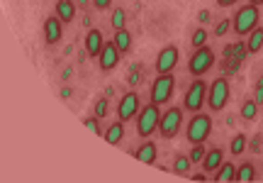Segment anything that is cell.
I'll list each match as a JSON object with an SVG mask.
<instances>
[{
    "label": "cell",
    "instance_id": "2e32d148",
    "mask_svg": "<svg viewBox=\"0 0 263 183\" xmlns=\"http://www.w3.org/2000/svg\"><path fill=\"white\" fill-rule=\"evenodd\" d=\"M222 161H224L222 149H210V152L205 154V159H202V171H207V174H215L217 169L222 166Z\"/></svg>",
    "mask_w": 263,
    "mask_h": 183
},
{
    "label": "cell",
    "instance_id": "8992f818",
    "mask_svg": "<svg viewBox=\"0 0 263 183\" xmlns=\"http://www.w3.org/2000/svg\"><path fill=\"white\" fill-rule=\"evenodd\" d=\"M180 125H183V107L173 105V107H166V113H161L159 132L163 139H173L180 132Z\"/></svg>",
    "mask_w": 263,
    "mask_h": 183
},
{
    "label": "cell",
    "instance_id": "d6986e66",
    "mask_svg": "<svg viewBox=\"0 0 263 183\" xmlns=\"http://www.w3.org/2000/svg\"><path fill=\"white\" fill-rule=\"evenodd\" d=\"M261 49H263V27H256L246 39V51L249 54H258Z\"/></svg>",
    "mask_w": 263,
    "mask_h": 183
},
{
    "label": "cell",
    "instance_id": "836d02e7",
    "mask_svg": "<svg viewBox=\"0 0 263 183\" xmlns=\"http://www.w3.org/2000/svg\"><path fill=\"white\" fill-rule=\"evenodd\" d=\"M239 0H217V5L219 8H232V5H236Z\"/></svg>",
    "mask_w": 263,
    "mask_h": 183
},
{
    "label": "cell",
    "instance_id": "603a6c76",
    "mask_svg": "<svg viewBox=\"0 0 263 183\" xmlns=\"http://www.w3.org/2000/svg\"><path fill=\"white\" fill-rule=\"evenodd\" d=\"M246 147H249V139H246V135H234L232 144H229V152H232V156H241Z\"/></svg>",
    "mask_w": 263,
    "mask_h": 183
},
{
    "label": "cell",
    "instance_id": "52a82bcc",
    "mask_svg": "<svg viewBox=\"0 0 263 183\" xmlns=\"http://www.w3.org/2000/svg\"><path fill=\"white\" fill-rule=\"evenodd\" d=\"M229 103V81L224 76L217 78L210 83V90H207V107L212 113H219L224 110V105Z\"/></svg>",
    "mask_w": 263,
    "mask_h": 183
},
{
    "label": "cell",
    "instance_id": "5bb4252c",
    "mask_svg": "<svg viewBox=\"0 0 263 183\" xmlns=\"http://www.w3.org/2000/svg\"><path fill=\"white\" fill-rule=\"evenodd\" d=\"M134 156H137V161H141V164H154L156 161V156H159V149H156V144L154 142H144V144L137 147V152H134Z\"/></svg>",
    "mask_w": 263,
    "mask_h": 183
},
{
    "label": "cell",
    "instance_id": "8fae6325",
    "mask_svg": "<svg viewBox=\"0 0 263 183\" xmlns=\"http://www.w3.org/2000/svg\"><path fill=\"white\" fill-rule=\"evenodd\" d=\"M120 49H117V44L115 42H105V47L100 49V54H98V64H100V68L103 71H112L115 66H117V61H120Z\"/></svg>",
    "mask_w": 263,
    "mask_h": 183
},
{
    "label": "cell",
    "instance_id": "e0dca14e",
    "mask_svg": "<svg viewBox=\"0 0 263 183\" xmlns=\"http://www.w3.org/2000/svg\"><path fill=\"white\" fill-rule=\"evenodd\" d=\"M212 178H215L217 183L234 181V178H236V164H232V161H222V166H219L215 174H212Z\"/></svg>",
    "mask_w": 263,
    "mask_h": 183
},
{
    "label": "cell",
    "instance_id": "f546056e",
    "mask_svg": "<svg viewBox=\"0 0 263 183\" xmlns=\"http://www.w3.org/2000/svg\"><path fill=\"white\" fill-rule=\"evenodd\" d=\"M229 29H232V20H222V22L217 25L215 34H217V37H224V34H227V32H229Z\"/></svg>",
    "mask_w": 263,
    "mask_h": 183
},
{
    "label": "cell",
    "instance_id": "ffe728a7",
    "mask_svg": "<svg viewBox=\"0 0 263 183\" xmlns=\"http://www.w3.org/2000/svg\"><path fill=\"white\" fill-rule=\"evenodd\" d=\"M115 44H117V49L122 51V54H127L132 49V34H129V29L124 27V29H115V39H112Z\"/></svg>",
    "mask_w": 263,
    "mask_h": 183
},
{
    "label": "cell",
    "instance_id": "6da1fadb",
    "mask_svg": "<svg viewBox=\"0 0 263 183\" xmlns=\"http://www.w3.org/2000/svg\"><path fill=\"white\" fill-rule=\"evenodd\" d=\"M258 20H261L258 5H254V3H246L244 8H239V10H236V15L232 17V29H234L239 37H249V34L258 27Z\"/></svg>",
    "mask_w": 263,
    "mask_h": 183
},
{
    "label": "cell",
    "instance_id": "30bf717a",
    "mask_svg": "<svg viewBox=\"0 0 263 183\" xmlns=\"http://www.w3.org/2000/svg\"><path fill=\"white\" fill-rule=\"evenodd\" d=\"M178 59H180L178 47H173V44L163 47L159 51V57H156V74H171L176 68V64H178Z\"/></svg>",
    "mask_w": 263,
    "mask_h": 183
},
{
    "label": "cell",
    "instance_id": "83f0119b",
    "mask_svg": "<svg viewBox=\"0 0 263 183\" xmlns=\"http://www.w3.org/2000/svg\"><path fill=\"white\" fill-rule=\"evenodd\" d=\"M98 120H100V117H85L83 125L88 127V130H90L93 135H103V130H100V122H98Z\"/></svg>",
    "mask_w": 263,
    "mask_h": 183
},
{
    "label": "cell",
    "instance_id": "4316f807",
    "mask_svg": "<svg viewBox=\"0 0 263 183\" xmlns=\"http://www.w3.org/2000/svg\"><path fill=\"white\" fill-rule=\"evenodd\" d=\"M207 44V29L205 27H197L195 32H193V47H205Z\"/></svg>",
    "mask_w": 263,
    "mask_h": 183
},
{
    "label": "cell",
    "instance_id": "484cf974",
    "mask_svg": "<svg viewBox=\"0 0 263 183\" xmlns=\"http://www.w3.org/2000/svg\"><path fill=\"white\" fill-rule=\"evenodd\" d=\"M205 144H193V152H190V161H193V164H202V159H205Z\"/></svg>",
    "mask_w": 263,
    "mask_h": 183
},
{
    "label": "cell",
    "instance_id": "4dcf8cb0",
    "mask_svg": "<svg viewBox=\"0 0 263 183\" xmlns=\"http://www.w3.org/2000/svg\"><path fill=\"white\" fill-rule=\"evenodd\" d=\"M261 144H263V135H256L254 139H251L249 149H251V152H261Z\"/></svg>",
    "mask_w": 263,
    "mask_h": 183
},
{
    "label": "cell",
    "instance_id": "f1b7e54d",
    "mask_svg": "<svg viewBox=\"0 0 263 183\" xmlns=\"http://www.w3.org/2000/svg\"><path fill=\"white\" fill-rule=\"evenodd\" d=\"M107 115V98H100L95 103V117H105Z\"/></svg>",
    "mask_w": 263,
    "mask_h": 183
},
{
    "label": "cell",
    "instance_id": "d4e9b609",
    "mask_svg": "<svg viewBox=\"0 0 263 183\" xmlns=\"http://www.w3.org/2000/svg\"><path fill=\"white\" fill-rule=\"evenodd\" d=\"M112 27L115 29H124L127 27V12H124V8H115L112 10Z\"/></svg>",
    "mask_w": 263,
    "mask_h": 183
},
{
    "label": "cell",
    "instance_id": "44dd1931",
    "mask_svg": "<svg viewBox=\"0 0 263 183\" xmlns=\"http://www.w3.org/2000/svg\"><path fill=\"white\" fill-rule=\"evenodd\" d=\"M256 178V166L251 164V161H244V164L236 166V178L234 181H254Z\"/></svg>",
    "mask_w": 263,
    "mask_h": 183
},
{
    "label": "cell",
    "instance_id": "d590c367",
    "mask_svg": "<svg viewBox=\"0 0 263 183\" xmlns=\"http://www.w3.org/2000/svg\"><path fill=\"white\" fill-rule=\"evenodd\" d=\"M261 105H263V103H261Z\"/></svg>",
    "mask_w": 263,
    "mask_h": 183
},
{
    "label": "cell",
    "instance_id": "5b68a950",
    "mask_svg": "<svg viewBox=\"0 0 263 183\" xmlns=\"http://www.w3.org/2000/svg\"><path fill=\"white\" fill-rule=\"evenodd\" d=\"M173 90H176V78L173 74H159L156 81L151 83V103H156V105H166L173 96Z\"/></svg>",
    "mask_w": 263,
    "mask_h": 183
},
{
    "label": "cell",
    "instance_id": "e575fe53",
    "mask_svg": "<svg viewBox=\"0 0 263 183\" xmlns=\"http://www.w3.org/2000/svg\"><path fill=\"white\" fill-rule=\"evenodd\" d=\"M249 3H254V5H263V0H249Z\"/></svg>",
    "mask_w": 263,
    "mask_h": 183
},
{
    "label": "cell",
    "instance_id": "277c9868",
    "mask_svg": "<svg viewBox=\"0 0 263 183\" xmlns=\"http://www.w3.org/2000/svg\"><path fill=\"white\" fill-rule=\"evenodd\" d=\"M207 86L202 78H195L193 83L188 86L185 90V96H183V110H188V113H200L202 107H205V100H207Z\"/></svg>",
    "mask_w": 263,
    "mask_h": 183
},
{
    "label": "cell",
    "instance_id": "1f68e13d",
    "mask_svg": "<svg viewBox=\"0 0 263 183\" xmlns=\"http://www.w3.org/2000/svg\"><path fill=\"white\" fill-rule=\"evenodd\" d=\"M112 5V0H93V8L95 10H107Z\"/></svg>",
    "mask_w": 263,
    "mask_h": 183
},
{
    "label": "cell",
    "instance_id": "cb8c5ba5",
    "mask_svg": "<svg viewBox=\"0 0 263 183\" xmlns=\"http://www.w3.org/2000/svg\"><path fill=\"white\" fill-rule=\"evenodd\" d=\"M190 156H185V154H180V156H176V164H173V174H178V176H188L190 174Z\"/></svg>",
    "mask_w": 263,
    "mask_h": 183
},
{
    "label": "cell",
    "instance_id": "9a60e30c",
    "mask_svg": "<svg viewBox=\"0 0 263 183\" xmlns=\"http://www.w3.org/2000/svg\"><path fill=\"white\" fill-rule=\"evenodd\" d=\"M103 137H105V142H107V144L117 147L124 139V122L122 120H117V122H112V125H107V130L103 132Z\"/></svg>",
    "mask_w": 263,
    "mask_h": 183
},
{
    "label": "cell",
    "instance_id": "9c48e42d",
    "mask_svg": "<svg viewBox=\"0 0 263 183\" xmlns=\"http://www.w3.org/2000/svg\"><path fill=\"white\" fill-rule=\"evenodd\" d=\"M139 110H141L139 96H137L134 90H129V93H124V96L120 98V103H117V120H122V122L137 120Z\"/></svg>",
    "mask_w": 263,
    "mask_h": 183
},
{
    "label": "cell",
    "instance_id": "4fadbf2b",
    "mask_svg": "<svg viewBox=\"0 0 263 183\" xmlns=\"http://www.w3.org/2000/svg\"><path fill=\"white\" fill-rule=\"evenodd\" d=\"M105 47V37L100 29H88V34H85V51H88V57H95L100 54V49Z\"/></svg>",
    "mask_w": 263,
    "mask_h": 183
},
{
    "label": "cell",
    "instance_id": "7c38bea8",
    "mask_svg": "<svg viewBox=\"0 0 263 183\" xmlns=\"http://www.w3.org/2000/svg\"><path fill=\"white\" fill-rule=\"evenodd\" d=\"M61 37H64V22H61V17L54 15V17L44 20V39H47V44H57V42H61Z\"/></svg>",
    "mask_w": 263,
    "mask_h": 183
},
{
    "label": "cell",
    "instance_id": "ac0fdd59",
    "mask_svg": "<svg viewBox=\"0 0 263 183\" xmlns=\"http://www.w3.org/2000/svg\"><path fill=\"white\" fill-rule=\"evenodd\" d=\"M57 15L61 17V22H64V25L73 22V17H76V3H73V0H57Z\"/></svg>",
    "mask_w": 263,
    "mask_h": 183
},
{
    "label": "cell",
    "instance_id": "3957f363",
    "mask_svg": "<svg viewBox=\"0 0 263 183\" xmlns=\"http://www.w3.org/2000/svg\"><path fill=\"white\" fill-rule=\"evenodd\" d=\"M210 135H212V117L205 113H193L188 127H185V139L190 144H205Z\"/></svg>",
    "mask_w": 263,
    "mask_h": 183
},
{
    "label": "cell",
    "instance_id": "ba28073f",
    "mask_svg": "<svg viewBox=\"0 0 263 183\" xmlns=\"http://www.w3.org/2000/svg\"><path fill=\"white\" fill-rule=\"evenodd\" d=\"M212 66H215V54H212V49L210 47H197L195 51H193L190 61H188V71L195 78L205 76Z\"/></svg>",
    "mask_w": 263,
    "mask_h": 183
},
{
    "label": "cell",
    "instance_id": "d6a6232c",
    "mask_svg": "<svg viewBox=\"0 0 263 183\" xmlns=\"http://www.w3.org/2000/svg\"><path fill=\"white\" fill-rule=\"evenodd\" d=\"M197 20H200L202 25H207V22H210V10H200V15H197Z\"/></svg>",
    "mask_w": 263,
    "mask_h": 183
},
{
    "label": "cell",
    "instance_id": "7402d4cb",
    "mask_svg": "<svg viewBox=\"0 0 263 183\" xmlns=\"http://www.w3.org/2000/svg\"><path fill=\"white\" fill-rule=\"evenodd\" d=\"M258 103H256L254 98H249V100H244L241 103V110H239V115H241V120H254L256 115H258Z\"/></svg>",
    "mask_w": 263,
    "mask_h": 183
},
{
    "label": "cell",
    "instance_id": "7a4b0ae2",
    "mask_svg": "<svg viewBox=\"0 0 263 183\" xmlns=\"http://www.w3.org/2000/svg\"><path fill=\"white\" fill-rule=\"evenodd\" d=\"M159 122H161V105L149 100L137 115V135L141 139H149L154 132H159Z\"/></svg>",
    "mask_w": 263,
    "mask_h": 183
}]
</instances>
